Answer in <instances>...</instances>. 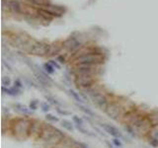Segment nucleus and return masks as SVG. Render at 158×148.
<instances>
[{"label":"nucleus","instance_id":"nucleus-25","mask_svg":"<svg viewBox=\"0 0 158 148\" xmlns=\"http://www.w3.org/2000/svg\"><path fill=\"white\" fill-rule=\"evenodd\" d=\"M43 68L47 72V74H51L54 72V66L51 64L50 62H46L43 64Z\"/></svg>","mask_w":158,"mask_h":148},{"label":"nucleus","instance_id":"nucleus-12","mask_svg":"<svg viewBox=\"0 0 158 148\" xmlns=\"http://www.w3.org/2000/svg\"><path fill=\"white\" fill-rule=\"evenodd\" d=\"M21 14L35 18L39 16V9H37V8L34 6L29 5V4L21 3Z\"/></svg>","mask_w":158,"mask_h":148},{"label":"nucleus","instance_id":"nucleus-3","mask_svg":"<svg viewBox=\"0 0 158 148\" xmlns=\"http://www.w3.org/2000/svg\"><path fill=\"white\" fill-rule=\"evenodd\" d=\"M50 43L45 42H34L29 49V53L36 57H46L50 53Z\"/></svg>","mask_w":158,"mask_h":148},{"label":"nucleus","instance_id":"nucleus-10","mask_svg":"<svg viewBox=\"0 0 158 148\" xmlns=\"http://www.w3.org/2000/svg\"><path fill=\"white\" fill-rule=\"evenodd\" d=\"M35 67L37 68V69H35V76H36V78H37L38 81L43 86H50L51 83H53V80L49 77V75L46 74L43 71L40 70L41 68L39 69L38 66L35 65Z\"/></svg>","mask_w":158,"mask_h":148},{"label":"nucleus","instance_id":"nucleus-14","mask_svg":"<svg viewBox=\"0 0 158 148\" xmlns=\"http://www.w3.org/2000/svg\"><path fill=\"white\" fill-rule=\"evenodd\" d=\"M62 50H63V42L57 41L53 43H50L49 57H55V55H57L58 53H60Z\"/></svg>","mask_w":158,"mask_h":148},{"label":"nucleus","instance_id":"nucleus-36","mask_svg":"<svg viewBox=\"0 0 158 148\" xmlns=\"http://www.w3.org/2000/svg\"><path fill=\"white\" fill-rule=\"evenodd\" d=\"M50 63H51V64H53V66H55V67H57V68H59V65H58V64H57V62H55L54 60H50Z\"/></svg>","mask_w":158,"mask_h":148},{"label":"nucleus","instance_id":"nucleus-15","mask_svg":"<svg viewBox=\"0 0 158 148\" xmlns=\"http://www.w3.org/2000/svg\"><path fill=\"white\" fill-rule=\"evenodd\" d=\"M102 127L104 129V130L106 131L107 133L110 134V135H112L113 137H121L122 136V133H121V131L118 130L117 127H115L114 126H111L109 125V123H103L102 125Z\"/></svg>","mask_w":158,"mask_h":148},{"label":"nucleus","instance_id":"nucleus-20","mask_svg":"<svg viewBox=\"0 0 158 148\" xmlns=\"http://www.w3.org/2000/svg\"><path fill=\"white\" fill-rule=\"evenodd\" d=\"M147 118L151 122L152 126H158V112H151L147 115Z\"/></svg>","mask_w":158,"mask_h":148},{"label":"nucleus","instance_id":"nucleus-30","mask_svg":"<svg viewBox=\"0 0 158 148\" xmlns=\"http://www.w3.org/2000/svg\"><path fill=\"white\" fill-rule=\"evenodd\" d=\"M41 107H42V110L43 111V112H49L50 111V106H49V104H47L46 102H43V103H42L41 104Z\"/></svg>","mask_w":158,"mask_h":148},{"label":"nucleus","instance_id":"nucleus-22","mask_svg":"<svg viewBox=\"0 0 158 148\" xmlns=\"http://www.w3.org/2000/svg\"><path fill=\"white\" fill-rule=\"evenodd\" d=\"M78 107H79V109L83 112V113H84L85 115H87V117H91V118L95 117L94 112L91 109H89V108H86L85 106H83V105H78Z\"/></svg>","mask_w":158,"mask_h":148},{"label":"nucleus","instance_id":"nucleus-9","mask_svg":"<svg viewBox=\"0 0 158 148\" xmlns=\"http://www.w3.org/2000/svg\"><path fill=\"white\" fill-rule=\"evenodd\" d=\"M42 9L46 10L49 12L50 14H51L53 17H61L62 15L65 14L66 12V8L64 6L61 5H53V4H47V5H45L41 7Z\"/></svg>","mask_w":158,"mask_h":148},{"label":"nucleus","instance_id":"nucleus-35","mask_svg":"<svg viewBox=\"0 0 158 148\" xmlns=\"http://www.w3.org/2000/svg\"><path fill=\"white\" fill-rule=\"evenodd\" d=\"M57 59H58L59 62H60V63H64V62H65V58L63 57H58Z\"/></svg>","mask_w":158,"mask_h":148},{"label":"nucleus","instance_id":"nucleus-31","mask_svg":"<svg viewBox=\"0 0 158 148\" xmlns=\"http://www.w3.org/2000/svg\"><path fill=\"white\" fill-rule=\"evenodd\" d=\"M113 143L115 145H116L117 147H122V142H121V140L118 138H117V137H114V139H113Z\"/></svg>","mask_w":158,"mask_h":148},{"label":"nucleus","instance_id":"nucleus-33","mask_svg":"<svg viewBox=\"0 0 158 148\" xmlns=\"http://www.w3.org/2000/svg\"><path fill=\"white\" fill-rule=\"evenodd\" d=\"M15 87L17 88V89H18V88H21L22 87V83L20 82L19 80H16V81H15Z\"/></svg>","mask_w":158,"mask_h":148},{"label":"nucleus","instance_id":"nucleus-24","mask_svg":"<svg viewBox=\"0 0 158 148\" xmlns=\"http://www.w3.org/2000/svg\"><path fill=\"white\" fill-rule=\"evenodd\" d=\"M61 126L64 127L65 129L69 130V131H72L74 129V126L72 125V122L67 121V119H63V121H61Z\"/></svg>","mask_w":158,"mask_h":148},{"label":"nucleus","instance_id":"nucleus-17","mask_svg":"<svg viewBox=\"0 0 158 148\" xmlns=\"http://www.w3.org/2000/svg\"><path fill=\"white\" fill-rule=\"evenodd\" d=\"M14 108H15L16 111L19 112L20 114H22L24 115H31L30 109L28 107H26L25 105H22V104H20V103H15L14 104Z\"/></svg>","mask_w":158,"mask_h":148},{"label":"nucleus","instance_id":"nucleus-6","mask_svg":"<svg viewBox=\"0 0 158 148\" xmlns=\"http://www.w3.org/2000/svg\"><path fill=\"white\" fill-rule=\"evenodd\" d=\"M99 72L98 65H91V64H78L74 65L73 73L75 76L78 75H96Z\"/></svg>","mask_w":158,"mask_h":148},{"label":"nucleus","instance_id":"nucleus-7","mask_svg":"<svg viewBox=\"0 0 158 148\" xmlns=\"http://www.w3.org/2000/svg\"><path fill=\"white\" fill-rule=\"evenodd\" d=\"M89 94L95 105L100 108V110L105 112L110 104L108 98H107L104 94H102L101 92H98V91H93Z\"/></svg>","mask_w":158,"mask_h":148},{"label":"nucleus","instance_id":"nucleus-27","mask_svg":"<svg viewBox=\"0 0 158 148\" xmlns=\"http://www.w3.org/2000/svg\"><path fill=\"white\" fill-rule=\"evenodd\" d=\"M46 99L47 102H50V104H53V105H55V106H58L59 105V103L53 97H51V96H46Z\"/></svg>","mask_w":158,"mask_h":148},{"label":"nucleus","instance_id":"nucleus-16","mask_svg":"<svg viewBox=\"0 0 158 148\" xmlns=\"http://www.w3.org/2000/svg\"><path fill=\"white\" fill-rule=\"evenodd\" d=\"M149 143L153 147H158V126H153L147 135Z\"/></svg>","mask_w":158,"mask_h":148},{"label":"nucleus","instance_id":"nucleus-32","mask_svg":"<svg viewBox=\"0 0 158 148\" xmlns=\"http://www.w3.org/2000/svg\"><path fill=\"white\" fill-rule=\"evenodd\" d=\"M30 109L31 110H37L38 109V103L36 101H32L30 104Z\"/></svg>","mask_w":158,"mask_h":148},{"label":"nucleus","instance_id":"nucleus-1","mask_svg":"<svg viewBox=\"0 0 158 148\" xmlns=\"http://www.w3.org/2000/svg\"><path fill=\"white\" fill-rule=\"evenodd\" d=\"M74 65L78 64H91L100 65L105 61L104 54L96 51L93 49H88L87 50L80 49L72 58Z\"/></svg>","mask_w":158,"mask_h":148},{"label":"nucleus","instance_id":"nucleus-18","mask_svg":"<svg viewBox=\"0 0 158 148\" xmlns=\"http://www.w3.org/2000/svg\"><path fill=\"white\" fill-rule=\"evenodd\" d=\"M10 11H12L15 14H21V3L17 0H11L9 1Z\"/></svg>","mask_w":158,"mask_h":148},{"label":"nucleus","instance_id":"nucleus-23","mask_svg":"<svg viewBox=\"0 0 158 148\" xmlns=\"http://www.w3.org/2000/svg\"><path fill=\"white\" fill-rule=\"evenodd\" d=\"M2 91L3 92H6V93L8 95H10V96H16V95H18L19 93V91L18 89L16 87H13V88H6V87H2Z\"/></svg>","mask_w":158,"mask_h":148},{"label":"nucleus","instance_id":"nucleus-5","mask_svg":"<svg viewBox=\"0 0 158 148\" xmlns=\"http://www.w3.org/2000/svg\"><path fill=\"white\" fill-rule=\"evenodd\" d=\"M74 83L78 88L87 89V88H91L95 85L96 78L94 75H78L75 76Z\"/></svg>","mask_w":158,"mask_h":148},{"label":"nucleus","instance_id":"nucleus-29","mask_svg":"<svg viewBox=\"0 0 158 148\" xmlns=\"http://www.w3.org/2000/svg\"><path fill=\"white\" fill-rule=\"evenodd\" d=\"M46 119L47 121H50V122H58V119L57 117H54V115H50V114H47L46 115Z\"/></svg>","mask_w":158,"mask_h":148},{"label":"nucleus","instance_id":"nucleus-28","mask_svg":"<svg viewBox=\"0 0 158 148\" xmlns=\"http://www.w3.org/2000/svg\"><path fill=\"white\" fill-rule=\"evenodd\" d=\"M73 122H75V125L76 126H82L83 125V121L79 117H77V115H74L73 117Z\"/></svg>","mask_w":158,"mask_h":148},{"label":"nucleus","instance_id":"nucleus-4","mask_svg":"<svg viewBox=\"0 0 158 148\" xmlns=\"http://www.w3.org/2000/svg\"><path fill=\"white\" fill-rule=\"evenodd\" d=\"M105 113L107 114V115L112 119H115V121H117L120 118L124 117L125 115V112H124V108L121 105V104H118V102H110L108 108H107V110L105 111Z\"/></svg>","mask_w":158,"mask_h":148},{"label":"nucleus","instance_id":"nucleus-8","mask_svg":"<svg viewBox=\"0 0 158 148\" xmlns=\"http://www.w3.org/2000/svg\"><path fill=\"white\" fill-rule=\"evenodd\" d=\"M82 47L81 43L77 41L76 38L70 37L68 39H66L64 42H63V49L66 50L69 53H76L77 51Z\"/></svg>","mask_w":158,"mask_h":148},{"label":"nucleus","instance_id":"nucleus-13","mask_svg":"<svg viewBox=\"0 0 158 148\" xmlns=\"http://www.w3.org/2000/svg\"><path fill=\"white\" fill-rule=\"evenodd\" d=\"M43 129V125L39 121H32V126H31V136L35 138H40L42 134V131Z\"/></svg>","mask_w":158,"mask_h":148},{"label":"nucleus","instance_id":"nucleus-2","mask_svg":"<svg viewBox=\"0 0 158 148\" xmlns=\"http://www.w3.org/2000/svg\"><path fill=\"white\" fill-rule=\"evenodd\" d=\"M32 121L27 118H18L11 122V130L14 136L19 140H26L31 136Z\"/></svg>","mask_w":158,"mask_h":148},{"label":"nucleus","instance_id":"nucleus-11","mask_svg":"<svg viewBox=\"0 0 158 148\" xmlns=\"http://www.w3.org/2000/svg\"><path fill=\"white\" fill-rule=\"evenodd\" d=\"M57 129V127H54V126H50V125L43 126V129L41 136H40V139H42V140L46 143V141H49L50 139L53 137V135L55 133Z\"/></svg>","mask_w":158,"mask_h":148},{"label":"nucleus","instance_id":"nucleus-34","mask_svg":"<svg viewBox=\"0 0 158 148\" xmlns=\"http://www.w3.org/2000/svg\"><path fill=\"white\" fill-rule=\"evenodd\" d=\"M57 112H58V113L59 114H61V115H69V113H68V112H65V111H61L60 109H57Z\"/></svg>","mask_w":158,"mask_h":148},{"label":"nucleus","instance_id":"nucleus-21","mask_svg":"<svg viewBox=\"0 0 158 148\" xmlns=\"http://www.w3.org/2000/svg\"><path fill=\"white\" fill-rule=\"evenodd\" d=\"M69 94H70L71 97H72V98L74 99V101L76 102V103L80 104V105H82V104L84 103V101H83V99H82L81 96L79 95V93H77V92H75L74 90L70 89V90H69Z\"/></svg>","mask_w":158,"mask_h":148},{"label":"nucleus","instance_id":"nucleus-19","mask_svg":"<svg viewBox=\"0 0 158 148\" xmlns=\"http://www.w3.org/2000/svg\"><path fill=\"white\" fill-rule=\"evenodd\" d=\"M39 17H41L43 20H46V21H51L53 19V16L50 14L49 12L40 8L39 9Z\"/></svg>","mask_w":158,"mask_h":148},{"label":"nucleus","instance_id":"nucleus-26","mask_svg":"<svg viewBox=\"0 0 158 148\" xmlns=\"http://www.w3.org/2000/svg\"><path fill=\"white\" fill-rule=\"evenodd\" d=\"M11 85V80L9 77L7 76H4L2 78V87H6V88H9Z\"/></svg>","mask_w":158,"mask_h":148}]
</instances>
